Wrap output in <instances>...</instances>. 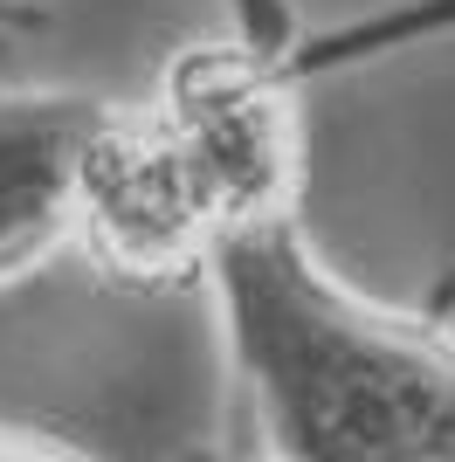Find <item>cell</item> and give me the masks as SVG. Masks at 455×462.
Listing matches in <instances>:
<instances>
[{"label":"cell","instance_id":"6da1fadb","mask_svg":"<svg viewBox=\"0 0 455 462\" xmlns=\"http://www.w3.org/2000/svg\"><path fill=\"white\" fill-rule=\"evenodd\" d=\"M228 366L269 462H455V325L386 310L318 263L297 214L214 242Z\"/></svg>","mask_w":455,"mask_h":462},{"label":"cell","instance_id":"7a4b0ae2","mask_svg":"<svg viewBox=\"0 0 455 462\" xmlns=\"http://www.w3.org/2000/svg\"><path fill=\"white\" fill-rule=\"evenodd\" d=\"M221 242L187 159L159 132L152 104H111L90 117L70 166V249L111 290L172 297L208 276Z\"/></svg>","mask_w":455,"mask_h":462},{"label":"cell","instance_id":"3957f363","mask_svg":"<svg viewBox=\"0 0 455 462\" xmlns=\"http://www.w3.org/2000/svg\"><path fill=\"white\" fill-rule=\"evenodd\" d=\"M97 111L90 90L0 97V290L70 249V166Z\"/></svg>","mask_w":455,"mask_h":462},{"label":"cell","instance_id":"277c9868","mask_svg":"<svg viewBox=\"0 0 455 462\" xmlns=\"http://www.w3.org/2000/svg\"><path fill=\"white\" fill-rule=\"evenodd\" d=\"M228 14H235V42L255 49V56L297 62L303 49H311V35H303L297 14H290V0H228Z\"/></svg>","mask_w":455,"mask_h":462},{"label":"cell","instance_id":"5b68a950","mask_svg":"<svg viewBox=\"0 0 455 462\" xmlns=\"http://www.w3.org/2000/svg\"><path fill=\"white\" fill-rule=\"evenodd\" d=\"M0 462H83V456H70L62 442H35V435H7L0 428Z\"/></svg>","mask_w":455,"mask_h":462},{"label":"cell","instance_id":"8992f818","mask_svg":"<svg viewBox=\"0 0 455 462\" xmlns=\"http://www.w3.org/2000/svg\"><path fill=\"white\" fill-rule=\"evenodd\" d=\"M21 28H42L35 0H0V35H21Z\"/></svg>","mask_w":455,"mask_h":462},{"label":"cell","instance_id":"52a82bcc","mask_svg":"<svg viewBox=\"0 0 455 462\" xmlns=\"http://www.w3.org/2000/svg\"><path fill=\"white\" fill-rule=\"evenodd\" d=\"M193 462H221V456H193ZM263 462H269V456H263Z\"/></svg>","mask_w":455,"mask_h":462}]
</instances>
